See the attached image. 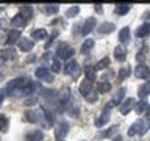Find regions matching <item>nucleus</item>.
Segmentation results:
<instances>
[{
    "label": "nucleus",
    "mask_w": 150,
    "mask_h": 141,
    "mask_svg": "<svg viewBox=\"0 0 150 141\" xmlns=\"http://www.w3.org/2000/svg\"><path fill=\"white\" fill-rule=\"evenodd\" d=\"M28 82H30V78H27V77H17V78H14V80H11V82L8 83L5 93H6L8 96H14V97L23 96Z\"/></svg>",
    "instance_id": "f257e3e1"
},
{
    "label": "nucleus",
    "mask_w": 150,
    "mask_h": 141,
    "mask_svg": "<svg viewBox=\"0 0 150 141\" xmlns=\"http://www.w3.org/2000/svg\"><path fill=\"white\" fill-rule=\"evenodd\" d=\"M64 72L67 74V75H70V77H74V78H78L80 77V66H78V63L75 60H70L67 64H66V68H64Z\"/></svg>",
    "instance_id": "f03ea898"
},
{
    "label": "nucleus",
    "mask_w": 150,
    "mask_h": 141,
    "mask_svg": "<svg viewBox=\"0 0 150 141\" xmlns=\"http://www.w3.org/2000/svg\"><path fill=\"white\" fill-rule=\"evenodd\" d=\"M35 75H36V78L44 80V82H53V72H50V69L44 68V66L38 68L35 70Z\"/></svg>",
    "instance_id": "7ed1b4c3"
},
{
    "label": "nucleus",
    "mask_w": 150,
    "mask_h": 141,
    "mask_svg": "<svg viewBox=\"0 0 150 141\" xmlns=\"http://www.w3.org/2000/svg\"><path fill=\"white\" fill-rule=\"evenodd\" d=\"M136 133H139V135H144L145 133V127H144V121L142 119H138L136 122H133V124L130 125L128 136H134Z\"/></svg>",
    "instance_id": "20e7f679"
},
{
    "label": "nucleus",
    "mask_w": 150,
    "mask_h": 141,
    "mask_svg": "<svg viewBox=\"0 0 150 141\" xmlns=\"http://www.w3.org/2000/svg\"><path fill=\"white\" fill-rule=\"evenodd\" d=\"M96 25H97V19H96V17H92V16H91V17H88L86 21L83 22V25H81V33H83L84 36H88L89 33H91L94 28H96Z\"/></svg>",
    "instance_id": "39448f33"
},
{
    "label": "nucleus",
    "mask_w": 150,
    "mask_h": 141,
    "mask_svg": "<svg viewBox=\"0 0 150 141\" xmlns=\"http://www.w3.org/2000/svg\"><path fill=\"white\" fill-rule=\"evenodd\" d=\"M67 132H69V122H59V125H58V129H56L55 132V138L56 141H63L66 138V135H67Z\"/></svg>",
    "instance_id": "423d86ee"
},
{
    "label": "nucleus",
    "mask_w": 150,
    "mask_h": 141,
    "mask_svg": "<svg viewBox=\"0 0 150 141\" xmlns=\"http://www.w3.org/2000/svg\"><path fill=\"white\" fill-rule=\"evenodd\" d=\"M110 108H111V103H106L103 113L96 119V127H103L108 121H110Z\"/></svg>",
    "instance_id": "0eeeda50"
},
{
    "label": "nucleus",
    "mask_w": 150,
    "mask_h": 141,
    "mask_svg": "<svg viewBox=\"0 0 150 141\" xmlns=\"http://www.w3.org/2000/svg\"><path fill=\"white\" fill-rule=\"evenodd\" d=\"M134 75L142 80H150V69L145 64H138L134 69Z\"/></svg>",
    "instance_id": "6e6552de"
},
{
    "label": "nucleus",
    "mask_w": 150,
    "mask_h": 141,
    "mask_svg": "<svg viewBox=\"0 0 150 141\" xmlns=\"http://www.w3.org/2000/svg\"><path fill=\"white\" fill-rule=\"evenodd\" d=\"M116 30V25L112 22H102L100 25L97 27V33L98 35H110Z\"/></svg>",
    "instance_id": "1a4fd4ad"
},
{
    "label": "nucleus",
    "mask_w": 150,
    "mask_h": 141,
    "mask_svg": "<svg viewBox=\"0 0 150 141\" xmlns=\"http://www.w3.org/2000/svg\"><path fill=\"white\" fill-rule=\"evenodd\" d=\"M136 105H134V99L133 97H128V99H125L124 102L120 103V113L122 115H128V113L133 110Z\"/></svg>",
    "instance_id": "9d476101"
},
{
    "label": "nucleus",
    "mask_w": 150,
    "mask_h": 141,
    "mask_svg": "<svg viewBox=\"0 0 150 141\" xmlns=\"http://www.w3.org/2000/svg\"><path fill=\"white\" fill-rule=\"evenodd\" d=\"M17 47H19V50H22V52H30L33 47H35V42L31 39H28V38H21V41L17 42Z\"/></svg>",
    "instance_id": "9b49d317"
},
{
    "label": "nucleus",
    "mask_w": 150,
    "mask_h": 141,
    "mask_svg": "<svg viewBox=\"0 0 150 141\" xmlns=\"http://www.w3.org/2000/svg\"><path fill=\"white\" fill-rule=\"evenodd\" d=\"M25 141H44V133L41 130H33L25 135Z\"/></svg>",
    "instance_id": "f8f14e48"
},
{
    "label": "nucleus",
    "mask_w": 150,
    "mask_h": 141,
    "mask_svg": "<svg viewBox=\"0 0 150 141\" xmlns=\"http://www.w3.org/2000/svg\"><path fill=\"white\" fill-rule=\"evenodd\" d=\"M41 113H42V111H41ZM41 113L33 111V110H28V111H25L23 118H25L27 121H30V122H38V121H41V119H45V118H42Z\"/></svg>",
    "instance_id": "ddd939ff"
},
{
    "label": "nucleus",
    "mask_w": 150,
    "mask_h": 141,
    "mask_svg": "<svg viewBox=\"0 0 150 141\" xmlns=\"http://www.w3.org/2000/svg\"><path fill=\"white\" fill-rule=\"evenodd\" d=\"M41 111H42V115H44V118H45L47 125H53L55 124V115H53V111H50L45 105L41 107Z\"/></svg>",
    "instance_id": "4468645a"
},
{
    "label": "nucleus",
    "mask_w": 150,
    "mask_h": 141,
    "mask_svg": "<svg viewBox=\"0 0 150 141\" xmlns=\"http://www.w3.org/2000/svg\"><path fill=\"white\" fill-rule=\"evenodd\" d=\"M11 25H13V27H17V28L25 27V25H27V19L23 17V14H22V13H17L16 16L11 19Z\"/></svg>",
    "instance_id": "2eb2a0df"
},
{
    "label": "nucleus",
    "mask_w": 150,
    "mask_h": 141,
    "mask_svg": "<svg viewBox=\"0 0 150 141\" xmlns=\"http://www.w3.org/2000/svg\"><path fill=\"white\" fill-rule=\"evenodd\" d=\"M125 93H127V89H125L124 86H122V88L119 89V91H117V93L114 94V97H112V100L110 102V103H111V107H112V105H120V103L124 102L122 99L125 97Z\"/></svg>",
    "instance_id": "dca6fc26"
},
{
    "label": "nucleus",
    "mask_w": 150,
    "mask_h": 141,
    "mask_svg": "<svg viewBox=\"0 0 150 141\" xmlns=\"http://www.w3.org/2000/svg\"><path fill=\"white\" fill-rule=\"evenodd\" d=\"M84 75H86V80H89V82H96V78H97V74H96V68L94 66H89L86 64L84 66Z\"/></svg>",
    "instance_id": "f3484780"
},
{
    "label": "nucleus",
    "mask_w": 150,
    "mask_h": 141,
    "mask_svg": "<svg viewBox=\"0 0 150 141\" xmlns=\"http://www.w3.org/2000/svg\"><path fill=\"white\" fill-rule=\"evenodd\" d=\"M91 93H92V83L89 82V80L81 82V85H80V94H83L84 97H88Z\"/></svg>",
    "instance_id": "a211bd4d"
},
{
    "label": "nucleus",
    "mask_w": 150,
    "mask_h": 141,
    "mask_svg": "<svg viewBox=\"0 0 150 141\" xmlns=\"http://www.w3.org/2000/svg\"><path fill=\"white\" fill-rule=\"evenodd\" d=\"M114 58L117 61H124L127 58V49L125 46H117L114 49Z\"/></svg>",
    "instance_id": "6ab92c4d"
},
{
    "label": "nucleus",
    "mask_w": 150,
    "mask_h": 141,
    "mask_svg": "<svg viewBox=\"0 0 150 141\" xmlns=\"http://www.w3.org/2000/svg\"><path fill=\"white\" fill-rule=\"evenodd\" d=\"M149 33H150V24L144 22L142 25L138 27V30H136V36H138V38H145Z\"/></svg>",
    "instance_id": "aec40b11"
},
{
    "label": "nucleus",
    "mask_w": 150,
    "mask_h": 141,
    "mask_svg": "<svg viewBox=\"0 0 150 141\" xmlns=\"http://www.w3.org/2000/svg\"><path fill=\"white\" fill-rule=\"evenodd\" d=\"M31 38H33L35 41H42V39H45V38H47L45 28H35V30L31 31Z\"/></svg>",
    "instance_id": "412c9836"
},
{
    "label": "nucleus",
    "mask_w": 150,
    "mask_h": 141,
    "mask_svg": "<svg viewBox=\"0 0 150 141\" xmlns=\"http://www.w3.org/2000/svg\"><path fill=\"white\" fill-rule=\"evenodd\" d=\"M21 41V31L19 30H13L8 33L6 36V44H14V42H19Z\"/></svg>",
    "instance_id": "4be33fe9"
},
{
    "label": "nucleus",
    "mask_w": 150,
    "mask_h": 141,
    "mask_svg": "<svg viewBox=\"0 0 150 141\" xmlns=\"http://www.w3.org/2000/svg\"><path fill=\"white\" fill-rule=\"evenodd\" d=\"M130 8H131L130 3H117L116 5V13L119 14V16H125V14L130 11Z\"/></svg>",
    "instance_id": "5701e85b"
},
{
    "label": "nucleus",
    "mask_w": 150,
    "mask_h": 141,
    "mask_svg": "<svg viewBox=\"0 0 150 141\" xmlns=\"http://www.w3.org/2000/svg\"><path fill=\"white\" fill-rule=\"evenodd\" d=\"M42 11L47 14H56L59 11V5L58 3H52V5H42Z\"/></svg>",
    "instance_id": "b1692460"
},
{
    "label": "nucleus",
    "mask_w": 150,
    "mask_h": 141,
    "mask_svg": "<svg viewBox=\"0 0 150 141\" xmlns=\"http://www.w3.org/2000/svg\"><path fill=\"white\" fill-rule=\"evenodd\" d=\"M119 41L122 42V44H125V42L130 41V28L128 27H124L119 31Z\"/></svg>",
    "instance_id": "393cba45"
},
{
    "label": "nucleus",
    "mask_w": 150,
    "mask_h": 141,
    "mask_svg": "<svg viewBox=\"0 0 150 141\" xmlns=\"http://www.w3.org/2000/svg\"><path fill=\"white\" fill-rule=\"evenodd\" d=\"M0 56H2L3 60H14L16 58V50L14 49H5L0 52Z\"/></svg>",
    "instance_id": "a878e982"
},
{
    "label": "nucleus",
    "mask_w": 150,
    "mask_h": 141,
    "mask_svg": "<svg viewBox=\"0 0 150 141\" xmlns=\"http://www.w3.org/2000/svg\"><path fill=\"white\" fill-rule=\"evenodd\" d=\"M110 63H111L110 56H105V58H102V60L96 64V70H103V69H106L108 66H110Z\"/></svg>",
    "instance_id": "bb28decb"
},
{
    "label": "nucleus",
    "mask_w": 150,
    "mask_h": 141,
    "mask_svg": "<svg viewBox=\"0 0 150 141\" xmlns=\"http://www.w3.org/2000/svg\"><path fill=\"white\" fill-rule=\"evenodd\" d=\"M138 94H139V97H147L149 94H150V82H147V83H144L142 86H141L139 89H138Z\"/></svg>",
    "instance_id": "cd10ccee"
},
{
    "label": "nucleus",
    "mask_w": 150,
    "mask_h": 141,
    "mask_svg": "<svg viewBox=\"0 0 150 141\" xmlns=\"http://www.w3.org/2000/svg\"><path fill=\"white\" fill-rule=\"evenodd\" d=\"M21 13L23 14V17H25L27 22H28V21L31 19V16H33V6H31V5H23Z\"/></svg>",
    "instance_id": "c85d7f7f"
},
{
    "label": "nucleus",
    "mask_w": 150,
    "mask_h": 141,
    "mask_svg": "<svg viewBox=\"0 0 150 141\" xmlns=\"http://www.w3.org/2000/svg\"><path fill=\"white\" fill-rule=\"evenodd\" d=\"M147 107H149V103H147V102H145L144 99H142V100L138 102V105L134 107V111L138 113V115H142L144 111H147Z\"/></svg>",
    "instance_id": "c756f323"
},
{
    "label": "nucleus",
    "mask_w": 150,
    "mask_h": 141,
    "mask_svg": "<svg viewBox=\"0 0 150 141\" xmlns=\"http://www.w3.org/2000/svg\"><path fill=\"white\" fill-rule=\"evenodd\" d=\"M108 91H111V83L106 82V80H103V82H100V85H98V93L105 94Z\"/></svg>",
    "instance_id": "7c9ffc66"
},
{
    "label": "nucleus",
    "mask_w": 150,
    "mask_h": 141,
    "mask_svg": "<svg viewBox=\"0 0 150 141\" xmlns=\"http://www.w3.org/2000/svg\"><path fill=\"white\" fill-rule=\"evenodd\" d=\"M94 44H96V42H94V39H91V38H88L86 41L83 42V46H81V52L83 53H86V52H89L94 47Z\"/></svg>",
    "instance_id": "2f4dec72"
},
{
    "label": "nucleus",
    "mask_w": 150,
    "mask_h": 141,
    "mask_svg": "<svg viewBox=\"0 0 150 141\" xmlns=\"http://www.w3.org/2000/svg\"><path fill=\"white\" fill-rule=\"evenodd\" d=\"M130 74H131V70H130L128 66H125V68H120V70H119V80H120V82H124L125 78L130 77Z\"/></svg>",
    "instance_id": "473e14b6"
},
{
    "label": "nucleus",
    "mask_w": 150,
    "mask_h": 141,
    "mask_svg": "<svg viewBox=\"0 0 150 141\" xmlns=\"http://www.w3.org/2000/svg\"><path fill=\"white\" fill-rule=\"evenodd\" d=\"M50 69H52V72H53V74H58L59 70L63 69V64H61V60H58V58H56V60H53V61H52V66H50Z\"/></svg>",
    "instance_id": "72a5a7b5"
},
{
    "label": "nucleus",
    "mask_w": 150,
    "mask_h": 141,
    "mask_svg": "<svg viewBox=\"0 0 150 141\" xmlns=\"http://www.w3.org/2000/svg\"><path fill=\"white\" fill-rule=\"evenodd\" d=\"M9 125V119L5 115H0V132H6Z\"/></svg>",
    "instance_id": "f704fd0d"
},
{
    "label": "nucleus",
    "mask_w": 150,
    "mask_h": 141,
    "mask_svg": "<svg viewBox=\"0 0 150 141\" xmlns=\"http://www.w3.org/2000/svg\"><path fill=\"white\" fill-rule=\"evenodd\" d=\"M74 55H75V49H74V47H70V46H69L67 49L64 50V53L61 55V58H59V60H70Z\"/></svg>",
    "instance_id": "c9c22d12"
},
{
    "label": "nucleus",
    "mask_w": 150,
    "mask_h": 141,
    "mask_svg": "<svg viewBox=\"0 0 150 141\" xmlns=\"http://www.w3.org/2000/svg\"><path fill=\"white\" fill-rule=\"evenodd\" d=\"M119 129L117 125H112V127H110V129H106V130H103L102 133H100V138H108V136H112V133Z\"/></svg>",
    "instance_id": "e433bc0d"
},
{
    "label": "nucleus",
    "mask_w": 150,
    "mask_h": 141,
    "mask_svg": "<svg viewBox=\"0 0 150 141\" xmlns=\"http://www.w3.org/2000/svg\"><path fill=\"white\" fill-rule=\"evenodd\" d=\"M78 13H80V6L75 5V6H70L67 11H66V17H75Z\"/></svg>",
    "instance_id": "4c0bfd02"
},
{
    "label": "nucleus",
    "mask_w": 150,
    "mask_h": 141,
    "mask_svg": "<svg viewBox=\"0 0 150 141\" xmlns=\"http://www.w3.org/2000/svg\"><path fill=\"white\" fill-rule=\"evenodd\" d=\"M67 47H69V44H67V42H63V44H59V47L56 49V56H58V60L61 58V55L64 53V50L67 49Z\"/></svg>",
    "instance_id": "58836bf2"
},
{
    "label": "nucleus",
    "mask_w": 150,
    "mask_h": 141,
    "mask_svg": "<svg viewBox=\"0 0 150 141\" xmlns=\"http://www.w3.org/2000/svg\"><path fill=\"white\" fill-rule=\"evenodd\" d=\"M67 111H69L70 116H78V115H80V110H78L77 105H70V108H69Z\"/></svg>",
    "instance_id": "ea45409f"
},
{
    "label": "nucleus",
    "mask_w": 150,
    "mask_h": 141,
    "mask_svg": "<svg viewBox=\"0 0 150 141\" xmlns=\"http://www.w3.org/2000/svg\"><path fill=\"white\" fill-rule=\"evenodd\" d=\"M36 103H38V97H28V99H25V105L27 107L36 105Z\"/></svg>",
    "instance_id": "a19ab883"
},
{
    "label": "nucleus",
    "mask_w": 150,
    "mask_h": 141,
    "mask_svg": "<svg viewBox=\"0 0 150 141\" xmlns=\"http://www.w3.org/2000/svg\"><path fill=\"white\" fill-rule=\"evenodd\" d=\"M56 36H58V31H53V33H52V36L49 38V39H47V44H45V49H49V47L52 46V42H53V39H55V38Z\"/></svg>",
    "instance_id": "79ce46f5"
},
{
    "label": "nucleus",
    "mask_w": 150,
    "mask_h": 141,
    "mask_svg": "<svg viewBox=\"0 0 150 141\" xmlns=\"http://www.w3.org/2000/svg\"><path fill=\"white\" fill-rule=\"evenodd\" d=\"M97 97H98V96H97V94H92V93H91V94H89V96L86 97V100H88L89 103H94V102H96V100H97Z\"/></svg>",
    "instance_id": "37998d69"
},
{
    "label": "nucleus",
    "mask_w": 150,
    "mask_h": 141,
    "mask_svg": "<svg viewBox=\"0 0 150 141\" xmlns=\"http://www.w3.org/2000/svg\"><path fill=\"white\" fill-rule=\"evenodd\" d=\"M144 52H145V47L139 52L138 55H136V61H144V58H145V56H144Z\"/></svg>",
    "instance_id": "c03bdc74"
},
{
    "label": "nucleus",
    "mask_w": 150,
    "mask_h": 141,
    "mask_svg": "<svg viewBox=\"0 0 150 141\" xmlns=\"http://www.w3.org/2000/svg\"><path fill=\"white\" fill-rule=\"evenodd\" d=\"M74 35H77V33H80V25H74Z\"/></svg>",
    "instance_id": "a18cd8bd"
},
{
    "label": "nucleus",
    "mask_w": 150,
    "mask_h": 141,
    "mask_svg": "<svg viewBox=\"0 0 150 141\" xmlns=\"http://www.w3.org/2000/svg\"><path fill=\"white\" fill-rule=\"evenodd\" d=\"M3 99H5V91H2V89H0V105H2Z\"/></svg>",
    "instance_id": "49530a36"
},
{
    "label": "nucleus",
    "mask_w": 150,
    "mask_h": 141,
    "mask_svg": "<svg viewBox=\"0 0 150 141\" xmlns=\"http://www.w3.org/2000/svg\"><path fill=\"white\" fill-rule=\"evenodd\" d=\"M112 141H122V136H120V135H116V136H114V140H112Z\"/></svg>",
    "instance_id": "de8ad7c7"
},
{
    "label": "nucleus",
    "mask_w": 150,
    "mask_h": 141,
    "mask_svg": "<svg viewBox=\"0 0 150 141\" xmlns=\"http://www.w3.org/2000/svg\"><path fill=\"white\" fill-rule=\"evenodd\" d=\"M96 9H97V11H100V13H102V5H98V3H97V5H96Z\"/></svg>",
    "instance_id": "09e8293b"
},
{
    "label": "nucleus",
    "mask_w": 150,
    "mask_h": 141,
    "mask_svg": "<svg viewBox=\"0 0 150 141\" xmlns=\"http://www.w3.org/2000/svg\"><path fill=\"white\" fill-rule=\"evenodd\" d=\"M147 116H149V118H150V105H149V107H147Z\"/></svg>",
    "instance_id": "8fccbe9b"
},
{
    "label": "nucleus",
    "mask_w": 150,
    "mask_h": 141,
    "mask_svg": "<svg viewBox=\"0 0 150 141\" xmlns=\"http://www.w3.org/2000/svg\"><path fill=\"white\" fill-rule=\"evenodd\" d=\"M2 78H3V74H2V72H0V80H2Z\"/></svg>",
    "instance_id": "3c124183"
}]
</instances>
